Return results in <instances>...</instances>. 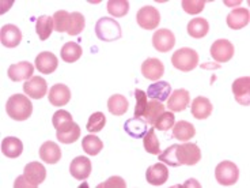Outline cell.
<instances>
[{
	"instance_id": "cell-1",
	"label": "cell",
	"mask_w": 250,
	"mask_h": 188,
	"mask_svg": "<svg viewBox=\"0 0 250 188\" xmlns=\"http://www.w3.org/2000/svg\"><path fill=\"white\" fill-rule=\"evenodd\" d=\"M46 179V169L42 164L30 163L23 169V175H21L14 183L15 188H36Z\"/></svg>"
},
{
	"instance_id": "cell-2",
	"label": "cell",
	"mask_w": 250,
	"mask_h": 188,
	"mask_svg": "<svg viewBox=\"0 0 250 188\" xmlns=\"http://www.w3.org/2000/svg\"><path fill=\"white\" fill-rule=\"evenodd\" d=\"M7 115L13 120L17 121H25L31 116L33 113V104L27 98V95L23 94H14L11 95L6 105Z\"/></svg>"
},
{
	"instance_id": "cell-3",
	"label": "cell",
	"mask_w": 250,
	"mask_h": 188,
	"mask_svg": "<svg viewBox=\"0 0 250 188\" xmlns=\"http://www.w3.org/2000/svg\"><path fill=\"white\" fill-rule=\"evenodd\" d=\"M95 34L101 41H116L120 40L123 33H121V26L120 24L113 18H104L98 19V22L95 24Z\"/></svg>"
},
{
	"instance_id": "cell-4",
	"label": "cell",
	"mask_w": 250,
	"mask_h": 188,
	"mask_svg": "<svg viewBox=\"0 0 250 188\" xmlns=\"http://www.w3.org/2000/svg\"><path fill=\"white\" fill-rule=\"evenodd\" d=\"M171 63L175 69L182 72H190L199 66V55L192 48H181L173 53Z\"/></svg>"
},
{
	"instance_id": "cell-5",
	"label": "cell",
	"mask_w": 250,
	"mask_h": 188,
	"mask_svg": "<svg viewBox=\"0 0 250 188\" xmlns=\"http://www.w3.org/2000/svg\"><path fill=\"white\" fill-rule=\"evenodd\" d=\"M215 177L220 186H234L239 179V169L231 161H223L215 168Z\"/></svg>"
},
{
	"instance_id": "cell-6",
	"label": "cell",
	"mask_w": 250,
	"mask_h": 188,
	"mask_svg": "<svg viewBox=\"0 0 250 188\" xmlns=\"http://www.w3.org/2000/svg\"><path fill=\"white\" fill-rule=\"evenodd\" d=\"M136 21L138 25L146 30H152L156 29L159 22H161V14L152 6H144L136 14Z\"/></svg>"
},
{
	"instance_id": "cell-7",
	"label": "cell",
	"mask_w": 250,
	"mask_h": 188,
	"mask_svg": "<svg viewBox=\"0 0 250 188\" xmlns=\"http://www.w3.org/2000/svg\"><path fill=\"white\" fill-rule=\"evenodd\" d=\"M177 158L180 165H196L201 160V150L196 143L177 144Z\"/></svg>"
},
{
	"instance_id": "cell-8",
	"label": "cell",
	"mask_w": 250,
	"mask_h": 188,
	"mask_svg": "<svg viewBox=\"0 0 250 188\" xmlns=\"http://www.w3.org/2000/svg\"><path fill=\"white\" fill-rule=\"evenodd\" d=\"M234 45L226 40V38H220L216 40L212 45H211V56L215 62L218 63H226L230 62L234 56Z\"/></svg>"
},
{
	"instance_id": "cell-9",
	"label": "cell",
	"mask_w": 250,
	"mask_h": 188,
	"mask_svg": "<svg viewBox=\"0 0 250 188\" xmlns=\"http://www.w3.org/2000/svg\"><path fill=\"white\" fill-rule=\"evenodd\" d=\"M232 94L238 104L249 107L250 104V78L241 76L232 83Z\"/></svg>"
},
{
	"instance_id": "cell-10",
	"label": "cell",
	"mask_w": 250,
	"mask_h": 188,
	"mask_svg": "<svg viewBox=\"0 0 250 188\" xmlns=\"http://www.w3.org/2000/svg\"><path fill=\"white\" fill-rule=\"evenodd\" d=\"M23 92L27 94V97L34 98V100H41L46 95L48 92V85L46 81L41 76H33L31 79L23 83Z\"/></svg>"
},
{
	"instance_id": "cell-11",
	"label": "cell",
	"mask_w": 250,
	"mask_h": 188,
	"mask_svg": "<svg viewBox=\"0 0 250 188\" xmlns=\"http://www.w3.org/2000/svg\"><path fill=\"white\" fill-rule=\"evenodd\" d=\"M152 45L158 52H169L174 48L175 37L169 29H159L152 36Z\"/></svg>"
},
{
	"instance_id": "cell-12",
	"label": "cell",
	"mask_w": 250,
	"mask_h": 188,
	"mask_svg": "<svg viewBox=\"0 0 250 188\" xmlns=\"http://www.w3.org/2000/svg\"><path fill=\"white\" fill-rule=\"evenodd\" d=\"M146 179L154 187L163 186L165 183L167 182V179H169V169H167L166 165H163L161 163L154 164L146 172Z\"/></svg>"
},
{
	"instance_id": "cell-13",
	"label": "cell",
	"mask_w": 250,
	"mask_h": 188,
	"mask_svg": "<svg viewBox=\"0 0 250 188\" xmlns=\"http://www.w3.org/2000/svg\"><path fill=\"white\" fill-rule=\"evenodd\" d=\"M49 102L53 107H64L71 101V90L67 85L56 83L49 90Z\"/></svg>"
},
{
	"instance_id": "cell-14",
	"label": "cell",
	"mask_w": 250,
	"mask_h": 188,
	"mask_svg": "<svg viewBox=\"0 0 250 188\" xmlns=\"http://www.w3.org/2000/svg\"><path fill=\"white\" fill-rule=\"evenodd\" d=\"M0 41L6 48L18 47L22 41V33L19 30L18 26L11 25V24L3 26L0 30Z\"/></svg>"
},
{
	"instance_id": "cell-15",
	"label": "cell",
	"mask_w": 250,
	"mask_h": 188,
	"mask_svg": "<svg viewBox=\"0 0 250 188\" xmlns=\"http://www.w3.org/2000/svg\"><path fill=\"white\" fill-rule=\"evenodd\" d=\"M33 72H34V67L33 64L29 62H19L17 64L10 66L8 69V78L14 82L27 81L33 78Z\"/></svg>"
},
{
	"instance_id": "cell-16",
	"label": "cell",
	"mask_w": 250,
	"mask_h": 188,
	"mask_svg": "<svg viewBox=\"0 0 250 188\" xmlns=\"http://www.w3.org/2000/svg\"><path fill=\"white\" fill-rule=\"evenodd\" d=\"M69 172L76 180H86L91 175V161L87 157H76L69 165Z\"/></svg>"
},
{
	"instance_id": "cell-17",
	"label": "cell",
	"mask_w": 250,
	"mask_h": 188,
	"mask_svg": "<svg viewBox=\"0 0 250 188\" xmlns=\"http://www.w3.org/2000/svg\"><path fill=\"white\" fill-rule=\"evenodd\" d=\"M190 102V94L185 89H177L170 94L167 107L171 112H182L189 107Z\"/></svg>"
},
{
	"instance_id": "cell-18",
	"label": "cell",
	"mask_w": 250,
	"mask_h": 188,
	"mask_svg": "<svg viewBox=\"0 0 250 188\" xmlns=\"http://www.w3.org/2000/svg\"><path fill=\"white\" fill-rule=\"evenodd\" d=\"M142 74H143L146 79L158 81L165 74V66H163V63L159 59L151 57V59H147L142 64Z\"/></svg>"
},
{
	"instance_id": "cell-19",
	"label": "cell",
	"mask_w": 250,
	"mask_h": 188,
	"mask_svg": "<svg viewBox=\"0 0 250 188\" xmlns=\"http://www.w3.org/2000/svg\"><path fill=\"white\" fill-rule=\"evenodd\" d=\"M250 21V14L248 8L241 7V8H235L232 10L231 13L227 15V26L232 29V30H239V29H244L245 26L249 25Z\"/></svg>"
},
{
	"instance_id": "cell-20",
	"label": "cell",
	"mask_w": 250,
	"mask_h": 188,
	"mask_svg": "<svg viewBox=\"0 0 250 188\" xmlns=\"http://www.w3.org/2000/svg\"><path fill=\"white\" fill-rule=\"evenodd\" d=\"M57 66H59V60H57L56 55H53L52 52H41L36 57V67L42 74L55 72Z\"/></svg>"
},
{
	"instance_id": "cell-21",
	"label": "cell",
	"mask_w": 250,
	"mask_h": 188,
	"mask_svg": "<svg viewBox=\"0 0 250 188\" xmlns=\"http://www.w3.org/2000/svg\"><path fill=\"white\" fill-rule=\"evenodd\" d=\"M124 131L131 137V138L139 139L143 138L146 135V132L148 131V125H147V121L140 118H132V119H128L124 123Z\"/></svg>"
},
{
	"instance_id": "cell-22",
	"label": "cell",
	"mask_w": 250,
	"mask_h": 188,
	"mask_svg": "<svg viewBox=\"0 0 250 188\" xmlns=\"http://www.w3.org/2000/svg\"><path fill=\"white\" fill-rule=\"evenodd\" d=\"M40 157L44 163L53 165V164H57L62 160V149L59 147L57 143L48 141L40 147Z\"/></svg>"
},
{
	"instance_id": "cell-23",
	"label": "cell",
	"mask_w": 250,
	"mask_h": 188,
	"mask_svg": "<svg viewBox=\"0 0 250 188\" xmlns=\"http://www.w3.org/2000/svg\"><path fill=\"white\" fill-rule=\"evenodd\" d=\"M192 115L197 120H204L211 116L213 105L207 97H196L192 102Z\"/></svg>"
},
{
	"instance_id": "cell-24",
	"label": "cell",
	"mask_w": 250,
	"mask_h": 188,
	"mask_svg": "<svg viewBox=\"0 0 250 188\" xmlns=\"http://www.w3.org/2000/svg\"><path fill=\"white\" fill-rule=\"evenodd\" d=\"M171 94V86L169 82L158 81L155 83H151L147 89V97H150L151 100L165 101L167 100Z\"/></svg>"
},
{
	"instance_id": "cell-25",
	"label": "cell",
	"mask_w": 250,
	"mask_h": 188,
	"mask_svg": "<svg viewBox=\"0 0 250 188\" xmlns=\"http://www.w3.org/2000/svg\"><path fill=\"white\" fill-rule=\"evenodd\" d=\"M23 151L22 141L15 137H7L1 142V153L8 158H17Z\"/></svg>"
},
{
	"instance_id": "cell-26",
	"label": "cell",
	"mask_w": 250,
	"mask_h": 188,
	"mask_svg": "<svg viewBox=\"0 0 250 188\" xmlns=\"http://www.w3.org/2000/svg\"><path fill=\"white\" fill-rule=\"evenodd\" d=\"M194 134H196L194 125L189 121L181 120L173 125V138L178 139L181 142H187L190 138H193Z\"/></svg>"
},
{
	"instance_id": "cell-27",
	"label": "cell",
	"mask_w": 250,
	"mask_h": 188,
	"mask_svg": "<svg viewBox=\"0 0 250 188\" xmlns=\"http://www.w3.org/2000/svg\"><path fill=\"white\" fill-rule=\"evenodd\" d=\"M208 31H209V24L204 18H193L188 24V34L196 40L206 37Z\"/></svg>"
},
{
	"instance_id": "cell-28",
	"label": "cell",
	"mask_w": 250,
	"mask_h": 188,
	"mask_svg": "<svg viewBox=\"0 0 250 188\" xmlns=\"http://www.w3.org/2000/svg\"><path fill=\"white\" fill-rule=\"evenodd\" d=\"M128 100L121 94H114L107 100V109L114 116H123L128 111Z\"/></svg>"
},
{
	"instance_id": "cell-29",
	"label": "cell",
	"mask_w": 250,
	"mask_h": 188,
	"mask_svg": "<svg viewBox=\"0 0 250 188\" xmlns=\"http://www.w3.org/2000/svg\"><path fill=\"white\" fill-rule=\"evenodd\" d=\"M52 123H53V127L56 128V131L60 132L68 131L69 128L72 127V124H74L71 113L67 112V111H64V109H60V111H57V112L53 113Z\"/></svg>"
},
{
	"instance_id": "cell-30",
	"label": "cell",
	"mask_w": 250,
	"mask_h": 188,
	"mask_svg": "<svg viewBox=\"0 0 250 188\" xmlns=\"http://www.w3.org/2000/svg\"><path fill=\"white\" fill-rule=\"evenodd\" d=\"M55 30V25H53V18L48 17V15H42L36 21V31H37L40 40H48L52 34V31Z\"/></svg>"
},
{
	"instance_id": "cell-31",
	"label": "cell",
	"mask_w": 250,
	"mask_h": 188,
	"mask_svg": "<svg viewBox=\"0 0 250 188\" xmlns=\"http://www.w3.org/2000/svg\"><path fill=\"white\" fill-rule=\"evenodd\" d=\"M82 47L78 43H67L62 48V59L65 63H75L82 57Z\"/></svg>"
},
{
	"instance_id": "cell-32",
	"label": "cell",
	"mask_w": 250,
	"mask_h": 188,
	"mask_svg": "<svg viewBox=\"0 0 250 188\" xmlns=\"http://www.w3.org/2000/svg\"><path fill=\"white\" fill-rule=\"evenodd\" d=\"M82 147L88 156H97L104 149V142L95 135H86L82 139Z\"/></svg>"
},
{
	"instance_id": "cell-33",
	"label": "cell",
	"mask_w": 250,
	"mask_h": 188,
	"mask_svg": "<svg viewBox=\"0 0 250 188\" xmlns=\"http://www.w3.org/2000/svg\"><path fill=\"white\" fill-rule=\"evenodd\" d=\"M165 112V105H163L161 101L158 100H151L148 104H147V108H146V112H144V119L148 124H152L155 123V120Z\"/></svg>"
},
{
	"instance_id": "cell-34",
	"label": "cell",
	"mask_w": 250,
	"mask_h": 188,
	"mask_svg": "<svg viewBox=\"0 0 250 188\" xmlns=\"http://www.w3.org/2000/svg\"><path fill=\"white\" fill-rule=\"evenodd\" d=\"M129 11V3L126 0H109L107 1V13L114 18L125 17Z\"/></svg>"
},
{
	"instance_id": "cell-35",
	"label": "cell",
	"mask_w": 250,
	"mask_h": 188,
	"mask_svg": "<svg viewBox=\"0 0 250 188\" xmlns=\"http://www.w3.org/2000/svg\"><path fill=\"white\" fill-rule=\"evenodd\" d=\"M84 26H86L84 17L81 13L75 11V13L71 14V17H69V25L68 29H67V33L69 36H78L79 33L83 31Z\"/></svg>"
},
{
	"instance_id": "cell-36",
	"label": "cell",
	"mask_w": 250,
	"mask_h": 188,
	"mask_svg": "<svg viewBox=\"0 0 250 188\" xmlns=\"http://www.w3.org/2000/svg\"><path fill=\"white\" fill-rule=\"evenodd\" d=\"M143 146L144 150L150 154H159L161 149H159V141L156 138L155 130L151 128L148 131L146 132V135L143 137Z\"/></svg>"
},
{
	"instance_id": "cell-37",
	"label": "cell",
	"mask_w": 250,
	"mask_h": 188,
	"mask_svg": "<svg viewBox=\"0 0 250 188\" xmlns=\"http://www.w3.org/2000/svg\"><path fill=\"white\" fill-rule=\"evenodd\" d=\"M56 137L62 143H65V144L74 143V142H76L78 139L81 138V127L76 124V123H74L68 131H64V132L57 131Z\"/></svg>"
},
{
	"instance_id": "cell-38",
	"label": "cell",
	"mask_w": 250,
	"mask_h": 188,
	"mask_svg": "<svg viewBox=\"0 0 250 188\" xmlns=\"http://www.w3.org/2000/svg\"><path fill=\"white\" fill-rule=\"evenodd\" d=\"M105 124H106V118H105V115L102 112H95L90 116L86 128H87L88 132H93L94 134V132L102 131V128L105 127Z\"/></svg>"
},
{
	"instance_id": "cell-39",
	"label": "cell",
	"mask_w": 250,
	"mask_h": 188,
	"mask_svg": "<svg viewBox=\"0 0 250 188\" xmlns=\"http://www.w3.org/2000/svg\"><path fill=\"white\" fill-rule=\"evenodd\" d=\"M69 17H71V14L67 13L65 10L56 11V13H55V15L52 17V18H53L55 30L59 31V33L67 31V29H68V25H69Z\"/></svg>"
},
{
	"instance_id": "cell-40",
	"label": "cell",
	"mask_w": 250,
	"mask_h": 188,
	"mask_svg": "<svg viewBox=\"0 0 250 188\" xmlns=\"http://www.w3.org/2000/svg\"><path fill=\"white\" fill-rule=\"evenodd\" d=\"M158 158L163 164H167L169 166H180L178 158H177V144H171L163 153H159Z\"/></svg>"
},
{
	"instance_id": "cell-41",
	"label": "cell",
	"mask_w": 250,
	"mask_h": 188,
	"mask_svg": "<svg viewBox=\"0 0 250 188\" xmlns=\"http://www.w3.org/2000/svg\"><path fill=\"white\" fill-rule=\"evenodd\" d=\"M175 123V116L173 112H163L158 119L155 120V128H158L159 131H167L170 130Z\"/></svg>"
},
{
	"instance_id": "cell-42",
	"label": "cell",
	"mask_w": 250,
	"mask_h": 188,
	"mask_svg": "<svg viewBox=\"0 0 250 188\" xmlns=\"http://www.w3.org/2000/svg\"><path fill=\"white\" fill-rule=\"evenodd\" d=\"M184 11L190 15H196L200 14L204 7H206V1L204 0H184L181 3Z\"/></svg>"
},
{
	"instance_id": "cell-43",
	"label": "cell",
	"mask_w": 250,
	"mask_h": 188,
	"mask_svg": "<svg viewBox=\"0 0 250 188\" xmlns=\"http://www.w3.org/2000/svg\"><path fill=\"white\" fill-rule=\"evenodd\" d=\"M135 98H136V107H135V116L136 118H140L143 116L144 112H146V108H147V93L140 90V89H136L135 90Z\"/></svg>"
},
{
	"instance_id": "cell-44",
	"label": "cell",
	"mask_w": 250,
	"mask_h": 188,
	"mask_svg": "<svg viewBox=\"0 0 250 188\" xmlns=\"http://www.w3.org/2000/svg\"><path fill=\"white\" fill-rule=\"evenodd\" d=\"M125 188L126 187V183L124 182V179L123 177H120V176H112V177H109L106 182L102 183L98 186V188Z\"/></svg>"
}]
</instances>
